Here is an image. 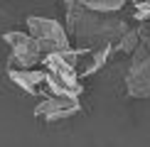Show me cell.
I'll return each mask as SVG.
<instances>
[{
	"label": "cell",
	"instance_id": "1",
	"mask_svg": "<svg viewBox=\"0 0 150 147\" xmlns=\"http://www.w3.org/2000/svg\"><path fill=\"white\" fill-rule=\"evenodd\" d=\"M67 8V34L71 47L76 49H96L103 44H116L123 32H128V20L118 15H101L89 10L81 0H64Z\"/></svg>",
	"mask_w": 150,
	"mask_h": 147
},
{
	"label": "cell",
	"instance_id": "2",
	"mask_svg": "<svg viewBox=\"0 0 150 147\" xmlns=\"http://www.w3.org/2000/svg\"><path fill=\"white\" fill-rule=\"evenodd\" d=\"M3 42L10 47V59H8V71L10 69H35L42 64L45 54L40 49V42L35 39L27 29H12L3 34Z\"/></svg>",
	"mask_w": 150,
	"mask_h": 147
},
{
	"label": "cell",
	"instance_id": "3",
	"mask_svg": "<svg viewBox=\"0 0 150 147\" xmlns=\"http://www.w3.org/2000/svg\"><path fill=\"white\" fill-rule=\"evenodd\" d=\"M25 29L40 42L42 54H54V52H64L71 47V39L67 34V27L57 20H49V17H27Z\"/></svg>",
	"mask_w": 150,
	"mask_h": 147
},
{
	"label": "cell",
	"instance_id": "4",
	"mask_svg": "<svg viewBox=\"0 0 150 147\" xmlns=\"http://www.w3.org/2000/svg\"><path fill=\"white\" fill-rule=\"evenodd\" d=\"M81 110L79 98L74 96H45L35 108V115L45 123H57L64 118H71Z\"/></svg>",
	"mask_w": 150,
	"mask_h": 147
},
{
	"label": "cell",
	"instance_id": "5",
	"mask_svg": "<svg viewBox=\"0 0 150 147\" xmlns=\"http://www.w3.org/2000/svg\"><path fill=\"white\" fill-rule=\"evenodd\" d=\"M8 78L17 88H22L25 93H32V96H45V81H47V69H10Z\"/></svg>",
	"mask_w": 150,
	"mask_h": 147
},
{
	"label": "cell",
	"instance_id": "6",
	"mask_svg": "<svg viewBox=\"0 0 150 147\" xmlns=\"http://www.w3.org/2000/svg\"><path fill=\"white\" fill-rule=\"evenodd\" d=\"M128 74H135V76L145 78V81L150 83V44L148 42H140V44L135 47V52L130 54Z\"/></svg>",
	"mask_w": 150,
	"mask_h": 147
},
{
	"label": "cell",
	"instance_id": "7",
	"mask_svg": "<svg viewBox=\"0 0 150 147\" xmlns=\"http://www.w3.org/2000/svg\"><path fill=\"white\" fill-rule=\"evenodd\" d=\"M81 3L93 12H101V15H118L126 8L128 0H81Z\"/></svg>",
	"mask_w": 150,
	"mask_h": 147
},
{
	"label": "cell",
	"instance_id": "8",
	"mask_svg": "<svg viewBox=\"0 0 150 147\" xmlns=\"http://www.w3.org/2000/svg\"><path fill=\"white\" fill-rule=\"evenodd\" d=\"M126 93L130 98H150V83L135 74H126Z\"/></svg>",
	"mask_w": 150,
	"mask_h": 147
},
{
	"label": "cell",
	"instance_id": "9",
	"mask_svg": "<svg viewBox=\"0 0 150 147\" xmlns=\"http://www.w3.org/2000/svg\"><path fill=\"white\" fill-rule=\"evenodd\" d=\"M138 44H140V34H138V29L130 27L128 32H123V34H121V39L113 44V49H118L121 54H133Z\"/></svg>",
	"mask_w": 150,
	"mask_h": 147
}]
</instances>
